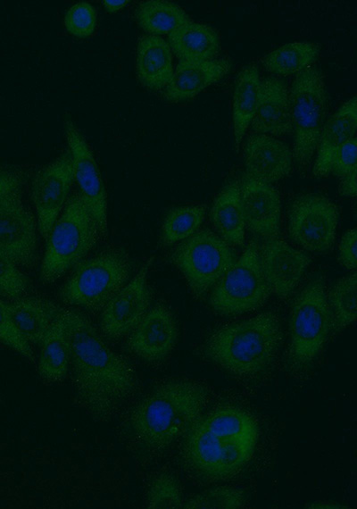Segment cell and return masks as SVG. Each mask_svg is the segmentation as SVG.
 <instances>
[{"mask_svg":"<svg viewBox=\"0 0 357 509\" xmlns=\"http://www.w3.org/2000/svg\"><path fill=\"white\" fill-rule=\"evenodd\" d=\"M250 127L258 134L280 137L292 133L289 88L277 77L261 79L256 112Z\"/></svg>","mask_w":357,"mask_h":509,"instance_id":"cell-20","label":"cell"},{"mask_svg":"<svg viewBox=\"0 0 357 509\" xmlns=\"http://www.w3.org/2000/svg\"><path fill=\"white\" fill-rule=\"evenodd\" d=\"M203 205H180L168 211L161 229L160 242L168 246L185 240L195 232L203 221Z\"/></svg>","mask_w":357,"mask_h":509,"instance_id":"cell-31","label":"cell"},{"mask_svg":"<svg viewBox=\"0 0 357 509\" xmlns=\"http://www.w3.org/2000/svg\"><path fill=\"white\" fill-rule=\"evenodd\" d=\"M153 261L154 256L102 309L100 329L105 338L115 340L128 336L148 311L152 290L147 274Z\"/></svg>","mask_w":357,"mask_h":509,"instance_id":"cell-14","label":"cell"},{"mask_svg":"<svg viewBox=\"0 0 357 509\" xmlns=\"http://www.w3.org/2000/svg\"><path fill=\"white\" fill-rule=\"evenodd\" d=\"M64 135L72 157L74 180L79 194L96 221L102 236L108 232L107 195L93 152L75 123L66 117Z\"/></svg>","mask_w":357,"mask_h":509,"instance_id":"cell-13","label":"cell"},{"mask_svg":"<svg viewBox=\"0 0 357 509\" xmlns=\"http://www.w3.org/2000/svg\"><path fill=\"white\" fill-rule=\"evenodd\" d=\"M283 339L279 317L265 312L213 330L203 343V354L226 372L252 378L274 362Z\"/></svg>","mask_w":357,"mask_h":509,"instance_id":"cell-4","label":"cell"},{"mask_svg":"<svg viewBox=\"0 0 357 509\" xmlns=\"http://www.w3.org/2000/svg\"><path fill=\"white\" fill-rule=\"evenodd\" d=\"M339 185V193L344 196L354 197L356 196V170L353 171L346 176L341 178Z\"/></svg>","mask_w":357,"mask_h":509,"instance_id":"cell-41","label":"cell"},{"mask_svg":"<svg viewBox=\"0 0 357 509\" xmlns=\"http://www.w3.org/2000/svg\"><path fill=\"white\" fill-rule=\"evenodd\" d=\"M129 3L128 0H104L102 2L105 10L109 13H115L122 10Z\"/></svg>","mask_w":357,"mask_h":509,"instance_id":"cell-43","label":"cell"},{"mask_svg":"<svg viewBox=\"0 0 357 509\" xmlns=\"http://www.w3.org/2000/svg\"><path fill=\"white\" fill-rule=\"evenodd\" d=\"M29 282L8 256L0 252V295L14 300L27 294Z\"/></svg>","mask_w":357,"mask_h":509,"instance_id":"cell-36","label":"cell"},{"mask_svg":"<svg viewBox=\"0 0 357 509\" xmlns=\"http://www.w3.org/2000/svg\"><path fill=\"white\" fill-rule=\"evenodd\" d=\"M210 219L220 237L231 246L245 242V221L240 200L239 180L227 183L216 196Z\"/></svg>","mask_w":357,"mask_h":509,"instance_id":"cell-26","label":"cell"},{"mask_svg":"<svg viewBox=\"0 0 357 509\" xmlns=\"http://www.w3.org/2000/svg\"><path fill=\"white\" fill-rule=\"evenodd\" d=\"M260 84V73L255 65L244 66L235 79L232 119L237 153L257 109Z\"/></svg>","mask_w":357,"mask_h":509,"instance_id":"cell-28","label":"cell"},{"mask_svg":"<svg viewBox=\"0 0 357 509\" xmlns=\"http://www.w3.org/2000/svg\"><path fill=\"white\" fill-rule=\"evenodd\" d=\"M37 372L46 383L62 381L70 371V351L64 308L39 345Z\"/></svg>","mask_w":357,"mask_h":509,"instance_id":"cell-27","label":"cell"},{"mask_svg":"<svg viewBox=\"0 0 357 509\" xmlns=\"http://www.w3.org/2000/svg\"><path fill=\"white\" fill-rule=\"evenodd\" d=\"M21 197L17 193L0 204V252L16 265L32 268L37 261V222Z\"/></svg>","mask_w":357,"mask_h":509,"instance_id":"cell-15","label":"cell"},{"mask_svg":"<svg viewBox=\"0 0 357 509\" xmlns=\"http://www.w3.org/2000/svg\"><path fill=\"white\" fill-rule=\"evenodd\" d=\"M356 246L357 231L354 228L345 233L339 244L338 261L348 270L356 268Z\"/></svg>","mask_w":357,"mask_h":509,"instance_id":"cell-40","label":"cell"},{"mask_svg":"<svg viewBox=\"0 0 357 509\" xmlns=\"http://www.w3.org/2000/svg\"><path fill=\"white\" fill-rule=\"evenodd\" d=\"M243 489L220 486L195 495L183 504L186 509H238L245 505Z\"/></svg>","mask_w":357,"mask_h":509,"instance_id":"cell-34","label":"cell"},{"mask_svg":"<svg viewBox=\"0 0 357 509\" xmlns=\"http://www.w3.org/2000/svg\"><path fill=\"white\" fill-rule=\"evenodd\" d=\"M244 162L248 176L271 184L290 173L293 154L283 141L267 134L255 133L245 140Z\"/></svg>","mask_w":357,"mask_h":509,"instance_id":"cell-19","label":"cell"},{"mask_svg":"<svg viewBox=\"0 0 357 509\" xmlns=\"http://www.w3.org/2000/svg\"><path fill=\"white\" fill-rule=\"evenodd\" d=\"M0 295V343L17 352L29 362H35L30 345L14 326L7 310L6 302Z\"/></svg>","mask_w":357,"mask_h":509,"instance_id":"cell-37","label":"cell"},{"mask_svg":"<svg viewBox=\"0 0 357 509\" xmlns=\"http://www.w3.org/2000/svg\"><path fill=\"white\" fill-rule=\"evenodd\" d=\"M357 169L356 137L346 141L336 152L331 164V172L343 178Z\"/></svg>","mask_w":357,"mask_h":509,"instance_id":"cell-38","label":"cell"},{"mask_svg":"<svg viewBox=\"0 0 357 509\" xmlns=\"http://www.w3.org/2000/svg\"><path fill=\"white\" fill-rule=\"evenodd\" d=\"M320 52V46L312 42L287 43L268 53L261 63L272 74L288 76L311 66Z\"/></svg>","mask_w":357,"mask_h":509,"instance_id":"cell-30","label":"cell"},{"mask_svg":"<svg viewBox=\"0 0 357 509\" xmlns=\"http://www.w3.org/2000/svg\"><path fill=\"white\" fill-rule=\"evenodd\" d=\"M331 324L325 279L318 274L297 295L291 308L289 361L298 367L311 364L322 350Z\"/></svg>","mask_w":357,"mask_h":509,"instance_id":"cell-7","label":"cell"},{"mask_svg":"<svg viewBox=\"0 0 357 509\" xmlns=\"http://www.w3.org/2000/svg\"><path fill=\"white\" fill-rule=\"evenodd\" d=\"M356 272L336 280L328 291V302L335 328L341 330L356 319Z\"/></svg>","mask_w":357,"mask_h":509,"instance_id":"cell-32","label":"cell"},{"mask_svg":"<svg viewBox=\"0 0 357 509\" xmlns=\"http://www.w3.org/2000/svg\"><path fill=\"white\" fill-rule=\"evenodd\" d=\"M131 272L129 254L122 248H108L79 262L59 296L66 305L98 313L128 283Z\"/></svg>","mask_w":357,"mask_h":509,"instance_id":"cell-6","label":"cell"},{"mask_svg":"<svg viewBox=\"0 0 357 509\" xmlns=\"http://www.w3.org/2000/svg\"><path fill=\"white\" fill-rule=\"evenodd\" d=\"M149 509L183 508V496L179 481L169 472H161L149 482L145 494Z\"/></svg>","mask_w":357,"mask_h":509,"instance_id":"cell-33","label":"cell"},{"mask_svg":"<svg viewBox=\"0 0 357 509\" xmlns=\"http://www.w3.org/2000/svg\"><path fill=\"white\" fill-rule=\"evenodd\" d=\"M258 439L259 426L250 412L220 405L202 413L182 436L179 458L203 481L225 480L248 464Z\"/></svg>","mask_w":357,"mask_h":509,"instance_id":"cell-2","label":"cell"},{"mask_svg":"<svg viewBox=\"0 0 357 509\" xmlns=\"http://www.w3.org/2000/svg\"><path fill=\"white\" fill-rule=\"evenodd\" d=\"M64 317L76 398L94 421H109L137 394L136 370L104 343L85 314L64 309Z\"/></svg>","mask_w":357,"mask_h":509,"instance_id":"cell-1","label":"cell"},{"mask_svg":"<svg viewBox=\"0 0 357 509\" xmlns=\"http://www.w3.org/2000/svg\"><path fill=\"white\" fill-rule=\"evenodd\" d=\"M231 68L232 61L228 58L202 62L179 61L170 82L163 88V98L170 103L191 99L223 79Z\"/></svg>","mask_w":357,"mask_h":509,"instance_id":"cell-21","label":"cell"},{"mask_svg":"<svg viewBox=\"0 0 357 509\" xmlns=\"http://www.w3.org/2000/svg\"><path fill=\"white\" fill-rule=\"evenodd\" d=\"M357 129V99L344 103L324 123L321 129L312 174L326 177L331 172L336 152L346 141L355 137Z\"/></svg>","mask_w":357,"mask_h":509,"instance_id":"cell-22","label":"cell"},{"mask_svg":"<svg viewBox=\"0 0 357 509\" xmlns=\"http://www.w3.org/2000/svg\"><path fill=\"white\" fill-rule=\"evenodd\" d=\"M10 317L21 337L30 345H40L63 308L50 299L23 296L6 302Z\"/></svg>","mask_w":357,"mask_h":509,"instance_id":"cell-23","label":"cell"},{"mask_svg":"<svg viewBox=\"0 0 357 509\" xmlns=\"http://www.w3.org/2000/svg\"><path fill=\"white\" fill-rule=\"evenodd\" d=\"M135 19L148 35L170 34L190 21L189 16L178 4L163 0H147L137 4Z\"/></svg>","mask_w":357,"mask_h":509,"instance_id":"cell-29","label":"cell"},{"mask_svg":"<svg viewBox=\"0 0 357 509\" xmlns=\"http://www.w3.org/2000/svg\"><path fill=\"white\" fill-rule=\"evenodd\" d=\"M293 127V160L308 168L325 123L328 95L322 72L310 66L298 72L289 89Z\"/></svg>","mask_w":357,"mask_h":509,"instance_id":"cell-8","label":"cell"},{"mask_svg":"<svg viewBox=\"0 0 357 509\" xmlns=\"http://www.w3.org/2000/svg\"><path fill=\"white\" fill-rule=\"evenodd\" d=\"M64 26L72 36L86 38L90 37L96 27V11L87 2H78L64 14Z\"/></svg>","mask_w":357,"mask_h":509,"instance_id":"cell-35","label":"cell"},{"mask_svg":"<svg viewBox=\"0 0 357 509\" xmlns=\"http://www.w3.org/2000/svg\"><path fill=\"white\" fill-rule=\"evenodd\" d=\"M240 200L245 226L264 237H278L280 231L281 202L277 189L270 183L244 173L239 180Z\"/></svg>","mask_w":357,"mask_h":509,"instance_id":"cell-18","label":"cell"},{"mask_svg":"<svg viewBox=\"0 0 357 509\" xmlns=\"http://www.w3.org/2000/svg\"><path fill=\"white\" fill-rule=\"evenodd\" d=\"M305 508L311 509H343L347 508L346 506L336 503V502H328V501H317L313 503L307 504Z\"/></svg>","mask_w":357,"mask_h":509,"instance_id":"cell-42","label":"cell"},{"mask_svg":"<svg viewBox=\"0 0 357 509\" xmlns=\"http://www.w3.org/2000/svg\"><path fill=\"white\" fill-rule=\"evenodd\" d=\"M74 181L72 157L69 149L34 175L30 196L36 209L38 231L46 240Z\"/></svg>","mask_w":357,"mask_h":509,"instance_id":"cell-12","label":"cell"},{"mask_svg":"<svg viewBox=\"0 0 357 509\" xmlns=\"http://www.w3.org/2000/svg\"><path fill=\"white\" fill-rule=\"evenodd\" d=\"M171 52L179 61L202 62L215 59L220 52V35L212 27L188 21L168 34Z\"/></svg>","mask_w":357,"mask_h":509,"instance_id":"cell-25","label":"cell"},{"mask_svg":"<svg viewBox=\"0 0 357 509\" xmlns=\"http://www.w3.org/2000/svg\"><path fill=\"white\" fill-rule=\"evenodd\" d=\"M101 233L79 192L67 198L46 238L40 268L45 284L54 282L93 249Z\"/></svg>","mask_w":357,"mask_h":509,"instance_id":"cell-5","label":"cell"},{"mask_svg":"<svg viewBox=\"0 0 357 509\" xmlns=\"http://www.w3.org/2000/svg\"><path fill=\"white\" fill-rule=\"evenodd\" d=\"M259 259L270 292L281 299L292 295L311 263L308 254L278 237L264 240L259 247Z\"/></svg>","mask_w":357,"mask_h":509,"instance_id":"cell-17","label":"cell"},{"mask_svg":"<svg viewBox=\"0 0 357 509\" xmlns=\"http://www.w3.org/2000/svg\"><path fill=\"white\" fill-rule=\"evenodd\" d=\"M209 389L189 379L165 380L130 409L129 425L145 446L163 450L181 438L203 413Z\"/></svg>","mask_w":357,"mask_h":509,"instance_id":"cell-3","label":"cell"},{"mask_svg":"<svg viewBox=\"0 0 357 509\" xmlns=\"http://www.w3.org/2000/svg\"><path fill=\"white\" fill-rule=\"evenodd\" d=\"M178 327L172 311L163 304L148 309L128 335L127 349L148 363L163 361L175 347Z\"/></svg>","mask_w":357,"mask_h":509,"instance_id":"cell-16","label":"cell"},{"mask_svg":"<svg viewBox=\"0 0 357 509\" xmlns=\"http://www.w3.org/2000/svg\"><path fill=\"white\" fill-rule=\"evenodd\" d=\"M270 295L260 264L258 244L251 241L215 284L209 305L220 315H239L262 306Z\"/></svg>","mask_w":357,"mask_h":509,"instance_id":"cell-10","label":"cell"},{"mask_svg":"<svg viewBox=\"0 0 357 509\" xmlns=\"http://www.w3.org/2000/svg\"><path fill=\"white\" fill-rule=\"evenodd\" d=\"M26 181L27 173L25 171L0 166V204L8 197L22 192Z\"/></svg>","mask_w":357,"mask_h":509,"instance_id":"cell-39","label":"cell"},{"mask_svg":"<svg viewBox=\"0 0 357 509\" xmlns=\"http://www.w3.org/2000/svg\"><path fill=\"white\" fill-rule=\"evenodd\" d=\"M234 249L209 229L181 242L170 260L181 271L195 296L203 297L236 263Z\"/></svg>","mask_w":357,"mask_h":509,"instance_id":"cell-9","label":"cell"},{"mask_svg":"<svg viewBox=\"0 0 357 509\" xmlns=\"http://www.w3.org/2000/svg\"><path fill=\"white\" fill-rule=\"evenodd\" d=\"M339 219L337 206L327 196L307 193L296 196L288 209L290 238L311 252L329 250Z\"/></svg>","mask_w":357,"mask_h":509,"instance_id":"cell-11","label":"cell"},{"mask_svg":"<svg viewBox=\"0 0 357 509\" xmlns=\"http://www.w3.org/2000/svg\"><path fill=\"white\" fill-rule=\"evenodd\" d=\"M172 53L159 36L144 35L137 46L136 72L138 81L153 91L163 89L173 75Z\"/></svg>","mask_w":357,"mask_h":509,"instance_id":"cell-24","label":"cell"}]
</instances>
